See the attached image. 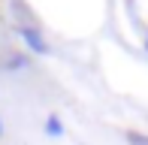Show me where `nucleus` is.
Wrapping results in <instances>:
<instances>
[{
  "label": "nucleus",
  "instance_id": "obj_5",
  "mask_svg": "<svg viewBox=\"0 0 148 145\" xmlns=\"http://www.w3.org/2000/svg\"><path fill=\"white\" fill-rule=\"evenodd\" d=\"M3 133H6V127H3V118H0V139H3Z\"/></svg>",
  "mask_w": 148,
  "mask_h": 145
},
{
  "label": "nucleus",
  "instance_id": "obj_1",
  "mask_svg": "<svg viewBox=\"0 0 148 145\" xmlns=\"http://www.w3.org/2000/svg\"><path fill=\"white\" fill-rule=\"evenodd\" d=\"M15 34H18V39L24 42V49H27L30 55H39V57H42V55H49V51H51V45H49V39H45V34L36 27V24L21 21V24L15 27Z\"/></svg>",
  "mask_w": 148,
  "mask_h": 145
},
{
  "label": "nucleus",
  "instance_id": "obj_4",
  "mask_svg": "<svg viewBox=\"0 0 148 145\" xmlns=\"http://www.w3.org/2000/svg\"><path fill=\"white\" fill-rule=\"evenodd\" d=\"M124 139L130 145H148V133H139V130H124Z\"/></svg>",
  "mask_w": 148,
  "mask_h": 145
},
{
  "label": "nucleus",
  "instance_id": "obj_3",
  "mask_svg": "<svg viewBox=\"0 0 148 145\" xmlns=\"http://www.w3.org/2000/svg\"><path fill=\"white\" fill-rule=\"evenodd\" d=\"M45 136H51V139H60V136H64L66 133V127H64V121H60V118L58 115H49V118H45Z\"/></svg>",
  "mask_w": 148,
  "mask_h": 145
},
{
  "label": "nucleus",
  "instance_id": "obj_2",
  "mask_svg": "<svg viewBox=\"0 0 148 145\" xmlns=\"http://www.w3.org/2000/svg\"><path fill=\"white\" fill-rule=\"evenodd\" d=\"M0 67H3L6 72H15V70H27L30 67V57L27 51H9V55L0 61Z\"/></svg>",
  "mask_w": 148,
  "mask_h": 145
}]
</instances>
